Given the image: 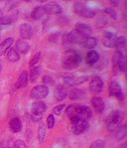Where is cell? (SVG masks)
I'll list each match as a JSON object with an SVG mask.
<instances>
[{"label": "cell", "mask_w": 127, "mask_h": 148, "mask_svg": "<svg viewBox=\"0 0 127 148\" xmlns=\"http://www.w3.org/2000/svg\"><path fill=\"white\" fill-rule=\"evenodd\" d=\"M124 118V113L121 110H113L108 114L106 118V125H107V129L109 131H114L116 128H118L121 124L122 120Z\"/></svg>", "instance_id": "obj_2"}, {"label": "cell", "mask_w": 127, "mask_h": 148, "mask_svg": "<svg viewBox=\"0 0 127 148\" xmlns=\"http://www.w3.org/2000/svg\"><path fill=\"white\" fill-rule=\"evenodd\" d=\"M118 148H127V144L126 143H123V144H121Z\"/></svg>", "instance_id": "obj_43"}, {"label": "cell", "mask_w": 127, "mask_h": 148, "mask_svg": "<svg viewBox=\"0 0 127 148\" xmlns=\"http://www.w3.org/2000/svg\"><path fill=\"white\" fill-rule=\"evenodd\" d=\"M44 14H45V11H44L43 6H37V7H35L34 10L32 11L31 17L35 20H38V19H40V18H42Z\"/></svg>", "instance_id": "obj_25"}, {"label": "cell", "mask_w": 127, "mask_h": 148, "mask_svg": "<svg viewBox=\"0 0 127 148\" xmlns=\"http://www.w3.org/2000/svg\"><path fill=\"white\" fill-rule=\"evenodd\" d=\"M41 74V67H33L30 71V82L35 83Z\"/></svg>", "instance_id": "obj_26"}, {"label": "cell", "mask_w": 127, "mask_h": 148, "mask_svg": "<svg viewBox=\"0 0 127 148\" xmlns=\"http://www.w3.org/2000/svg\"><path fill=\"white\" fill-rule=\"evenodd\" d=\"M13 148H28L26 145V143L21 139H17L13 144Z\"/></svg>", "instance_id": "obj_39"}, {"label": "cell", "mask_w": 127, "mask_h": 148, "mask_svg": "<svg viewBox=\"0 0 127 148\" xmlns=\"http://www.w3.org/2000/svg\"><path fill=\"white\" fill-rule=\"evenodd\" d=\"M83 95V92L81 90H79V88H72V90L70 92V99L72 101H78V99H81Z\"/></svg>", "instance_id": "obj_27"}, {"label": "cell", "mask_w": 127, "mask_h": 148, "mask_svg": "<svg viewBox=\"0 0 127 148\" xmlns=\"http://www.w3.org/2000/svg\"><path fill=\"white\" fill-rule=\"evenodd\" d=\"M63 68L66 70H74L78 68L81 63V56L76 50H68L64 53Z\"/></svg>", "instance_id": "obj_1"}, {"label": "cell", "mask_w": 127, "mask_h": 148, "mask_svg": "<svg viewBox=\"0 0 127 148\" xmlns=\"http://www.w3.org/2000/svg\"><path fill=\"white\" fill-rule=\"evenodd\" d=\"M9 127H10L11 131L14 133H18L21 131L22 129V122L21 120L19 119L18 117H14L10 120L9 122Z\"/></svg>", "instance_id": "obj_21"}, {"label": "cell", "mask_w": 127, "mask_h": 148, "mask_svg": "<svg viewBox=\"0 0 127 148\" xmlns=\"http://www.w3.org/2000/svg\"><path fill=\"white\" fill-rule=\"evenodd\" d=\"M105 146V142L101 139H96L91 143L89 148H104Z\"/></svg>", "instance_id": "obj_35"}, {"label": "cell", "mask_w": 127, "mask_h": 148, "mask_svg": "<svg viewBox=\"0 0 127 148\" xmlns=\"http://www.w3.org/2000/svg\"><path fill=\"white\" fill-rule=\"evenodd\" d=\"M46 138V126L45 124L40 123L39 127H38V140L40 143H43Z\"/></svg>", "instance_id": "obj_29"}, {"label": "cell", "mask_w": 127, "mask_h": 148, "mask_svg": "<svg viewBox=\"0 0 127 148\" xmlns=\"http://www.w3.org/2000/svg\"><path fill=\"white\" fill-rule=\"evenodd\" d=\"M7 59L10 62H17L20 59V55L16 51V49H9L7 52Z\"/></svg>", "instance_id": "obj_28"}, {"label": "cell", "mask_w": 127, "mask_h": 148, "mask_svg": "<svg viewBox=\"0 0 127 148\" xmlns=\"http://www.w3.org/2000/svg\"><path fill=\"white\" fill-rule=\"evenodd\" d=\"M99 60V54L97 53L96 51H90L87 54V58H85V61H87V65H94L95 63H97V61Z\"/></svg>", "instance_id": "obj_22"}, {"label": "cell", "mask_w": 127, "mask_h": 148, "mask_svg": "<svg viewBox=\"0 0 127 148\" xmlns=\"http://www.w3.org/2000/svg\"><path fill=\"white\" fill-rule=\"evenodd\" d=\"M114 136L116 138V140H122L126 137V134H127V126L126 125H120L118 128H116L114 130Z\"/></svg>", "instance_id": "obj_23"}, {"label": "cell", "mask_w": 127, "mask_h": 148, "mask_svg": "<svg viewBox=\"0 0 127 148\" xmlns=\"http://www.w3.org/2000/svg\"><path fill=\"white\" fill-rule=\"evenodd\" d=\"M116 36L114 33L109 31H105L103 33V39L102 43L106 48H114L115 47V41H116Z\"/></svg>", "instance_id": "obj_12"}, {"label": "cell", "mask_w": 127, "mask_h": 148, "mask_svg": "<svg viewBox=\"0 0 127 148\" xmlns=\"http://www.w3.org/2000/svg\"><path fill=\"white\" fill-rule=\"evenodd\" d=\"M45 14H61L63 11L62 7L57 3H48L43 6Z\"/></svg>", "instance_id": "obj_14"}, {"label": "cell", "mask_w": 127, "mask_h": 148, "mask_svg": "<svg viewBox=\"0 0 127 148\" xmlns=\"http://www.w3.org/2000/svg\"><path fill=\"white\" fill-rule=\"evenodd\" d=\"M81 106L79 104H71L66 109V112H67L68 117L72 120L78 119V118H81Z\"/></svg>", "instance_id": "obj_11"}, {"label": "cell", "mask_w": 127, "mask_h": 148, "mask_svg": "<svg viewBox=\"0 0 127 148\" xmlns=\"http://www.w3.org/2000/svg\"><path fill=\"white\" fill-rule=\"evenodd\" d=\"M46 110V104L45 102L38 101L32 104L31 108V118L33 121L38 122L42 119L43 115Z\"/></svg>", "instance_id": "obj_4"}, {"label": "cell", "mask_w": 127, "mask_h": 148, "mask_svg": "<svg viewBox=\"0 0 127 148\" xmlns=\"http://www.w3.org/2000/svg\"><path fill=\"white\" fill-rule=\"evenodd\" d=\"M126 46V39L124 36H120V37L116 38V41H115V47L118 50L123 49Z\"/></svg>", "instance_id": "obj_32"}, {"label": "cell", "mask_w": 127, "mask_h": 148, "mask_svg": "<svg viewBox=\"0 0 127 148\" xmlns=\"http://www.w3.org/2000/svg\"><path fill=\"white\" fill-rule=\"evenodd\" d=\"M113 67L116 72H126L127 69V61L126 58L120 50H116L113 54Z\"/></svg>", "instance_id": "obj_3"}, {"label": "cell", "mask_w": 127, "mask_h": 148, "mask_svg": "<svg viewBox=\"0 0 127 148\" xmlns=\"http://www.w3.org/2000/svg\"><path fill=\"white\" fill-rule=\"evenodd\" d=\"M54 95L57 99V101H64L66 97H68V90L65 86L63 85H59L56 86L55 90H54Z\"/></svg>", "instance_id": "obj_16"}, {"label": "cell", "mask_w": 127, "mask_h": 148, "mask_svg": "<svg viewBox=\"0 0 127 148\" xmlns=\"http://www.w3.org/2000/svg\"><path fill=\"white\" fill-rule=\"evenodd\" d=\"M111 4L114 6H117V5H119V2L118 1H111Z\"/></svg>", "instance_id": "obj_42"}, {"label": "cell", "mask_w": 127, "mask_h": 148, "mask_svg": "<svg viewBox=\"0 0 127 148\" xmlns=\"http://www.w3.org/2000/svg\"><path fill=\"white\" fill-rule=\"evenodd\" d=\"M91 104L95 110L99 113L102 112L104 110V108H105V103H104L103 99L99 97H96V95L91 99Z\"/></svg>", "instance_id": "obj_17"}, {"label": "cell", "mask_w": 127, "mask_h": 148, "mask_svg": "<svg viewBox=\"0 0 127 148\" xmlns=\"http://www.w3.org/2000/svg\"><path fill=\"white\" fill-rule=\"evenodd\" d=\"M74 30L76 32H79L81 35H83V37H85V38L89 37V35L92 33V29L90 28V26H88V25L85 23H81V22L76 24Z\"/></svg>", "instance_id": "obj_15"}, {"label": "cell", "mask_w": 127, "mask_h": 148, "mask_svg": "<svg viewBox=\"0 0 127 148\" xmlns=\"http://www.w3.org/2000/svg\"><path fill=\"white\" fill-rule=\"evenodd\" d=\"M88 79L87 76H83V77H79V78H74V81L72 82L71 85L72 86H79V85H81L83 83L87 82Z\"/></svg>", "instance_id": "obj_33"}, {"label": "cell", "mask_w": 127, "mask_h": 148, "mask_svg": "<svg viewBox=\"0 0 127 148\" xmlns=\"http://www.w3.org/2000/svg\"><path fill=\"white\" fill-rule=\"evenodd\" d=\"M104 12H105L107 15H109L110 17L112 18V19H114V20L117 19V13H116V11H115L113 8H111V7L106 8L105 10H104Z\"/></svg>", "instance_id": "obj_36"}, {"label": "cell", "mask_w": 127, "mask_h": 148, "mask_svg": "<svg viewBox=\"0 0 127 148\" xmlns=\"http://www.w3.org/2000/svg\"><path fill=\"white\" fill-rule=\"evenodd\" d=\"M2 15H3V13H2V11H1V10H0V18H1V17H2Z\"/></svg>", "instance_id": "obj_45"}, {"label": "cell", "mask_w": 127, "mask_h": 148, "mask_svg": "<svg viewBox=\"0 0 127 148\" xmlns=\"http://www.w3.org/2000/svg\"><path fill=\"white\" fill-rule=\"evenodd\" d=\"M72 131L76 135H79V134L83 133L88 128V122L85 119H81V118H78V119L72 120Z\"/></svg>", "instance_id": "obj_7"}, {"label": "cell", "mask_w": 127, "mask_h": 148, "mask_svg": "<svg viewBox=\"0 0 127 148\" xmlns=\"http://www.w3.org/2000/svg\"><path fill=\"white\" fill-rule=\"evenodd\" d=\"M19 32H20V36H21L22 40H28L30 39L33 35V27L30 24H21L19 27Z\"/></svg>", "instance_id": "obj_13"}, {"label": "cell", "mask_w": 127, "mask_h": 148, "mask_svg": "<svg viewBox=\"0 0 127 148\" xmlns=\"http://www.w3.org/2000/svg\"><path fill=\"white\" fill-rule=\"evenodd\" d=\"M64 110H65V104H60L53 108V113L56 115H60L64 112Z\"/></svg>", "instance_id": "obj_37"}, {"label": "cell", "mask_w": 127, "mask_h": 148, "mask_svg": "<svg viewBox=\"0 0 127 148\" xmlns=\"http://www.w3.org/2000/svg\"><path fill=\"white\" fill-rule=\"evenodd\" d=\"M27 84H28V73L26 71H24V72H22L20 74L19 78H18L17 82L15 84V88H25V86H27Z\"/></svg>", "instance_id": "obj_20"}, {"label": "cell", "mask_w": 127, "mask_h": 148, "mask_svg": "<svg viewBox=\"0 0 127 148\" xmlns=\"http://www.w3.org/2000/svg\"><path fill=\"white\" fill-rule=\"evenodd\" d=\"M13 43H14L13 38L9 37V38H6V39L0 44V56H3V55H5L9 51V49H11V46H12Z\"/></svg>", "instance_id": "obj_18"}, {"label": "cell", "mask_w": 127, "mask_h": 148, "mask_svg": "<svg viewBox=\"0 0 127 148\" xmlns=\"http://www.w3.org/2000/svg\"><path fill=\"white\" fill-rule=\"evenodd\" d=\"M40 58H41V52H37V53H35V54H34V56L31 58L30 63H29V66H30L31 68L34 67V66H35L36 64L39 62Z\"/></svg>", "instance_id": "obj_34"}, {"label": "cell", "mask_w": 127, "mask_h": 148, "mask_svg": "<svg viewBox=\"0 0 127 148\" xmlns=\"http://www.w3.org/2000/svg\"><path fill=\"white\" fill-rule=\"evenodd\" d=\"M103 81L100 77H94L89 83V90L92 95H98L103 90Z\"/></svg>", "instance_id": "obj_10"}, {"label": "cell", "mask_w": 127, "mask_h": 148, "mask_svg": "<svg viewBox=\"0 0 127 148\" xmlns=\"http://www.w3.org/2000/svg\"><path fill=\"white\" fill-rule=\"evenodd\" d=\"M49 95V88L45 85H38L32 88L30 97L34 99H43Z\"/></svg>", "instance_id": "obj_6"}, {"label": "cell", "mask_w": 127, "mask_h": 148, "mask_svg": "<svg viewBox=\"0 0 127 148\" xmlns=\"http://www.w3.org/2000/svg\"><path fill=\"white\" fill-rule=\"evenodd\" d=\"M74 10L76 14L81 16V17H85V18H92L96 14V12H95L94 10L88 8L87 5H85V4L81 3V2H76V3H74Z\"/></svg>", "instance_id": "obj_5"}, {"label": "cell", "mask_w": 127, "mask_h": 148, "mask_svg": "<svg viewBox=\"0 0 127 148\" xmlns=\"http://www.w3.org/2000/svg\"><path fill=\"white\" fill-rule=\"evenodd\" d=\"M97 45V39L94 37H87L85 39V42L83 44V46L87 49H94V48Z\"/></svg>", "instance_id": "obj_31"}, {"label": "cell", "mask_w": 127, "mask_h": 148, "mask_svg": "<svg viewBox=\"0 0 127 148\" xmlns=\"http://www.w3.org/2000/svg\"><path fill=\"white\" fill-rule=\"evenodd\" d=\"M29 50H30V45H29V43L27 41L20 39L16 42V51L18 53L20 52L22 54H27Z\"/></svg>", "instance_id": "obj_19"}, {"label": "cell", "mask_w": 127, "mask_h": 148, "mask_svg": "<svg viewBox=\"0 0 127 148\" xmlns=\"http://www.w3.org/2000/svg\"><path fill=\"white\" fill-rule=\"evenodd\" d=\"M16 17H17V16H15V15L2 16V17L0 18V31H1L2 29H3L4 26H6V25L12 24L13 22H14V20L16 19Z\"/></svg>", "instance_id": "obj_24"}, {"label": "cell", "mask_w": 127, "mask_h": 148, "mask_svg": "<svg viewBox=\"0 0 127 148\" xmlns=\"http://www.w3.org/2000/svg\"><path fill=\"white\" fill-rule=\"evenodd\" d=\"M108 92H109L110 97H116L119 101H122V99H124V94H123V90H122V88L117 82H115V81L111 82L109 84Z\"/></svg>", "instance_id": "obj_9"}, {"label": "cell", "mask_w": 127, "mask_h": 148, "mask_svg": "<svg viewBox=\"0 0 127 148\" xmlns=\"http://www.w3.org/2000/svg\"><path fill=\"white\" fill-rule=\"evenodd\" d=\"M43 82H44V84H46V85H53V83H54V81H53V79H52V77H50V76H44L43 77ZM45 85V86H46Z\"/></svg>", "instance_id": "obj_40"}, {"label": "cell", "mask_w": 127, "mask_h": 148, "mask_svg": "<svg viewBox=\"0 0 127 148\" xmlns=\"http://www.w3.org/2000/svg\"><path fill=\"white\" fill-rule=\"evenodd\" d=\"M87 38L83 37V35L76 32V30H72V32H70L69 34H66L65 35V41H67L70 44H76V45H83L85 42Z\"/></svg>", "instance_id": "obj_8"}, {"label": "cell", "mask_w": 127, "mask_h": 148, "mask_svg": "<svg viewBox=\"0 0 127 148\" xmlns=\"http://www.w3.org/2000/svg\"><path fill=\"white\" fill-rule=\"evenodd\" d=\"M0 148H10V147H9V145L6 142H3L1 145H0Z\"/></svg>", "instance_id": "obj_41"}, {"label": "cell", "mask_w": 127, "mask_h": 148, "mask_svg": "<svg viewBox=\"0 0 127 148\" xmlns=\"http://www.w3.org/2000/svg\"><path fill=\"white\" fill-rule=\"evenodd\" d=\"M91 109L87 106H81V119L87 120L88 118L91 117Z\"/></svg>", "instance_id": "obj_30"}, {"label": "cell", "mask_w": 127, "mask_h": 148, "mask_svg": "<svg viewBox=\"0 0 127 148\" xmlns=\"http://www.w3.org/2000/svg\"><path fill=\"white\" fill-rule=\"evenodd\" d=\"M54 125H55V118H54L53 114L48 115L47 117V127L48 128H53Z\"/></svg>", "instance_id": "obj_38"}, {"label": "cell", "mask_w": 127, "mask_h": 148, "mask_svg": "<svg viewBox=\"0 0 127 148\" xmlns=\"http://www.w3.org/2000/svg\"><path fill=\"white\" fill-rule=\"evenodd\" d=\"M1 72H2V64L0 62V74H1Z\"/></svg>", "instance_id": "obj_44"}]
</instances>
